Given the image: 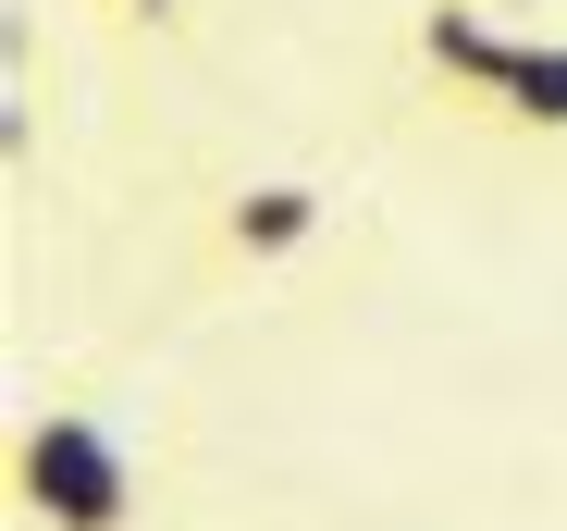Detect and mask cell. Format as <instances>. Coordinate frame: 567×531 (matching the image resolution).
Here are the masks:
<instances>
[{"label": "cell", "mask_w": 567, "mask_h": 531, "mask_svg": "<svg viewBox=\"0 0 567 531\" xmlns=\"http://www.w3.org/2000/svg\"><path fill=\"white\" fill-rule=\"evenodd\" d=\"M0 494H13V531H148V470L86 396H38L13 420Z\"/></svg>", "instance_id": "obj_1"}, {"label": "cell", "mask_w": 567, "mask_h": 531, "mask_svg": "<svg viewBox=\"0 0 567 531\" xmlns=\"http://www.w3.org/2000/svg\"><path fill=\"white\" fill-rule=\"evenodd\" d=\"M321 223H333V186H309V173H247L198 223V273H284V259L321 247Z\"/></svg>", "instance_id": "obj_2"}, {"label": "cell", "mask_w": 567, "mask_h": 531, "mask_svg": "<svg viewBox=\"0 0 567 531\" xmlns=\"http://www.w3.org/2000/svg\"><path fill=\"white\" fill-rule=\"evenodd\" d=\"M408 62L444 112H494V86L518 62V25L494 13V0H420V25H408Z\"/></svg>", "instance_id": "obj_3"}, {"label": "cell", "mask_w": 567, "mask_h": 531, "mask_svg": "<svg viewBox=\"0 0 567 531\" xmlns=\"http://www.w3.org/2000/svg\"><path fill=\"white\" fill-rule=\"evenodd\" d=\"M482 124H506V136H567V38H518V62H506V86H494Z\"/></svg>", "instance_id": "obj_4"}, {"label": "cell", "mask_w": 567, "mask_h": 531, "mask_svg": "<svg viewBox=\"0 0 567 531\" xmlns=\"http://www.w3.org/2000/svg\"><path fill=\"white\" fill-rule=\"evenodd\" d=\"M100 25H124V38H173L185 0H100Z\"/></svg>", "instance_id": "obj_5"}]
</instances>
